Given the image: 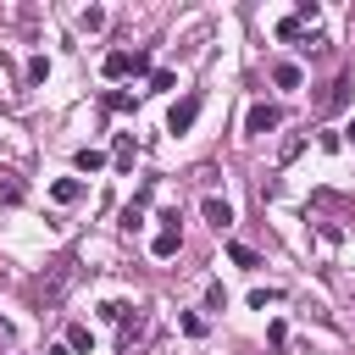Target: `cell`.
I'll list each match as a JSON object with an SVG mask.
<instances>
[{"instance_id": "14", "label": "cell", "mask_w": 355, "mask_h": 355, "mask_svg": "<svg viewBox=\"0 0 355 355\" xmlns=\"http://www.w3.org/2000/svg\"><path fill=\"white\" fill-rule=\"evenodd\" d=\"M227 261H233V266H244V272H255V266H261V255H255L250 244H227Z\"/></svg>"}, {"instance_id": "1", "label": "cell", "mask_w": 355, "mask_h": 355, "mask_svg": "<svg viewBox=\"0 0 355 355\" xmlns=\"http://www.w3.org/2000/svg\"><path fill=\"white\" fill-rule=\"evenodd\" d=\"M78 277H83V266H78L72 255H67V261H55V266H50V272L39 277V288H33V294H39V305H44V311H55V305L67 300V288H72Z\"/></svg>"}, {"instance_id": "27", "label": "cell", "mask_w": 355, "mask_h": 355, "mask_svg": "<svg viewBox=\"0 0 355 355\" xmlns=\"http://www.w3.org/2000/svg\"><path fill=\"white\" fill-rule=\"evenodd\" d=\"M6 338H11V322H0V344H6Z\"/></svg>"}, {"instance_id": "16", "label": "cell", "mask_w": 355, "mask_h": 355, "mask_svg": "<svg viewBox=\"0 0 355 355\" xmlns=\"http://www.w3.org/2000/svg\"><path fill=\"white\" fill-rule=\"evenodd\" d=\"M78 28H83V33H100V28H105V11H100V6L78 11Z\"/></svg>"}, {"instance_id": "22", "label": "cell", "mask_w": 355, "mask_h": 355, "mask_svg": "<svg viewBox=\"0 0 355 355\" xmlns=\"http://www.w3.org/2000/svg\"><path fill=\"white\" fill-rule=\"evenodd\" d=\"M266 338H272V349H283V344H288V322H283V316H277V322H272V327H266Z\"/></svg>"}, {"instance_id": "18", "label": "cell", "mask_w": 355, "mask_h": 355, "mask_svg": "<svg viewBox=\"0 0 355 355\" xmlns=\"http://www.w3.org/2000/svg\"><path fill=\"white\" fill-rule=\"evenodd\" d=\"M178 327H183L189 338H205V316H194V311H183V316H178Z\"/></svg>"}, {"instance_id": "5", "label": "cell", "mask_w": 355, "mask_h": 355, "mask_svg": "<svg viewBox=\"0 0 355 355\" xmlns=\"http://www.w3.org/2000/svg\"><path fill=\"white\" fill-rule=\"evenodd\" d=\"M338 105H349V72H338V78H333V89L322 94V111H338Z\"/></svg>"}, {"instance_id": "7", "label": "cell", "mask_w": 355, "mask_h": 355, "mask_svg": "<svg viewBox=\"0 0 355 355\" xmlns=\"http://www.w3.org/2000/svg\"><path fill=\"white\" fill-rule=\"evenodd\" d=\"M178 244H183V233H178V227H161L150 250H155V261H172V255H178Z\"/></svg>"}, {"instance_id": "13", "label": "cell", "mask_w": 355, "mask_h": 355, "mask_svg": "<svg viewBox=\"0 0 355 355\" xmlns=\"http://www.w3.org/2000/svg\"><path fill=\"white\" fill-rule=\"evenodd\" d=\"M105 111H139V94L133 89H111L105 94Z\"/></svg>"}, {"instance_id": "19", "label": "cell", "mask_w": 355, "mask_h": 355, "mask_svg": "<svg viewBox=\"0 0 355 355\" xmlns=\"http://www.w3.org/2000/svg\"><path fill=\"white\" fill-rule=\"evenodd\" d=\"M0 200H22V178L17 172H0Z\"/></svg>"}, {"instance_id": "21", "label": "cell", "mask_w": 355, "mask_h": 355, "mask_svg": "<svg viewBox=\"0 0 355 355\" xmlns=\"http://www.w3.org/2000/svg\"><path fill=\"white\" fill-rule=\"evenodd\" d=\"M205 305L222 311V305H227V288H222V283H205Z\"/></svg>"}, {"instance_id": "2", "label": "cell", "mask_w": 355, "mask_h": 355, "mask_svg": "<svg viewBox=\"0 0 355 355\" xmlns=\"http://www.w3.org/2000/svg\"><path fill=\"white\" fill-rule=\"evenodd\" d=\"M272 128H283V111H277V105H266V100H261V105H250V111H244V133H255V139H261V133H272Z\"/></svg>"}, {"instance_id": "9", "label": "cell", "mask_w": 355, "mask_h": 355, "mask_svg": "<svg viewBox=\"0 0 355 355\" xmlns=\"http://www.w3.org/2000/svg\"><path fill=\"white\" fill-rule=\"evenodd\" d=\"M272 83H277V89H300V83H305V72H300L294 61H277V67H272Z\"/></svg>"}, {"instance_id": "3", "label": "cell", "mask_w": 355, "mask_h": 355, "mask_svg": "<svg viewBox=\"0 0 355 355\" xmlns=\"http://www.w3.org/2000/svg\"><path fill=\"white\" fill-rule=\"evenodd\" d=\"M194 116H200V94H183V100L166 111V133H189V128H194Z\"/></svg>"}, {"instance_id": "10", "label": "cell", "mask_w": 355, "mask_h": 355, "mask_svg": "<svg viewBox=\"0 0 355 355\" xmlns=\"http://www.w3.org/2000/svg\"><path fill=\"white\" fill-rule=\"evenodd\" d=\"M67 349H72V355H94V333H89L83 322H78V327H67Z\"/></svg>"}, {"instance_id": "20", "label": "cell", "mask_w": 355, "mask_h": 355, "mask_svg": "<svg viewBox=\"0 0 355 355\" xmlns=\"http://www.w3.org/2000/svg\"><path fill=\"white\" fill-rule=\"evenodd\" d=\"M300 33H305L300 17H283V22H277V39H300Z\"/></svg>"}, {"instance_id": "12", "label": "cell", "mask_w": 355, "mask_h": 355, "mask_svg": "<svg viewBox=\"0 0 355 355\" xmlns=\"http://www.w3.org/2000/svg\"><path fill=\"white\" fill-rule=\"evenodd\" d=\"M72 166H78V172H100V166H105V150H94V144H83V150L72 155Z\"/></svg>"}, {"instance_id": "6", "label": "cell", "mask_w": 355, "mask_h": 355, "mask_svg": "<svg viewBox=\"0 0 355 355\" xmlns=\"http://www.w3.org/2000/svg\"><path fill=\"white\" fill-rule=\"evenodd\" d=\"M50 200H55V205H72V200H83V183H78V178H55V183H50Z\"/></svg>"}, {"instance_id": "11", "label": "cell", "mask_w": 355, "mask_h": 355, "mask_svg": "<svg viewBox=\"0 0 355 355\" xmlns=\"http://www.w3.org/2000/svg\"><path fill=\"white\" fill-rule=\"evenodd\" d=\"M133 155H139V139H133V133H116V150H111V161H116V166H133Z\"/></svg>"}, {"instance_id": "23", "label": "cell", "mask_w": 355, "mask_h": 355, "mask_svg": "<svg viewBox=\"0 0 355 355\" xmlns=\"http://www.w3.org/2000/svg\"><path fill=\"white\" fill-rule=\"evenodd\" d=\"M44 72H50V61H44V55H33V61H28V83H44Z\"/></svg>"}, {"instance_id": "25", "label": "cell", "mask_w": 355, "mask_h": 355, "mask_svg": "<svg viewBox=\"0 0 355 355\" xmlns=\"http://www.w3.org/2000/svg\"><path fill=\"white\" fill-rule=\"evenodd\" d=\"M272 300H277V288H255V294H250V305H255V311H266Z\"/></svg>"}, {"instance_id": "15", "label": "cell", "mask_w": 355, "mask_h": 355, "mask_svg": "<svg viewBox=\"0 0 355 355\" xmlns=\"http://www.w3.org/2000/svg\"><path fill=\"white\" fill-rule=\"evenodd\" d=\"M166 89H178V72L172 67H155L150 72V94H166Z\"/></svg>"}, {"instance_id": "17", "label": "cell", "mask_w": 355, "mask_h": 355, "mask_svg": "<svg viewBox=\"0 0 355 355\" xmlns=\"http://www.w3.org/2000/svg\"><path fill=\"white\" fill-rule=\"evenodd\" d=\"M300 150H305V133H288V139H283V144H277V161H294V155H300Z\"/></svg>"}, {"instance_id": "4", "label": "cell", "mask_w": 355, "mask_h": 355, "mask_svg": "<svg viewBox=\"0 0 355 355\" xmlns=\"http://www.w3.org/2000/svg\"><path fill=\"white\" fill-rule=\"evenodd\" d=\"M205 222H211V227H233V205H227L222 194H205Z\"/></svg>"}, {"instance_id": "28", "label": "cell", "mask_w": 355, "mask_h": 355, "mask_svg": "<svg viewBox=\"0 0 355 355\" xmlns=\"http://www.w3.org/2000/svg\"><path fill=\"white\" fill-rule=\"evenodd\" d=\"M344 133H349V139H355V122H349V128H344Z\"/></svg>"}, {"instance_id": "8", "label": "cell", "mask_w": 355, "mask_h": 355, "mask_svg": "<svg viewBox=\"0 0 355 355\" xmlns=\"http://www.w3.org/2000/svg\"><path fill=\"white\" fill-rule=\"evenodd\" d=\"M105 78H133V50H111L105 55Z\"/></svg>"}, {"instance_id": "24", "label": "cell", "mask_w": 355, "mask_h": 355, "mask_svg": "<svg viewBox=\"0 0 355 355\" xmlns=\"http://www.w3.org/2000/svg\"><path fill=\"white\" fill-rule=\"evenodd\" d=\"M294 17H300V22H316V17H322V6H316V0H300V11H294Z\"/></svg>"}, {"instance_id": "26", "label": "cell", "mask_w": 355, "mask_h": 355, "mask_svg": "<svg viewBox=\"0 0 355 355\" xmlns=\"http://www.w3.org/2000/svg\"><path fill=\"white\" fill-rule=\"evenodd\" d=\"M44 355H72V349H67V344H50V349H44Z\"/></svg>"}]
</instances>
